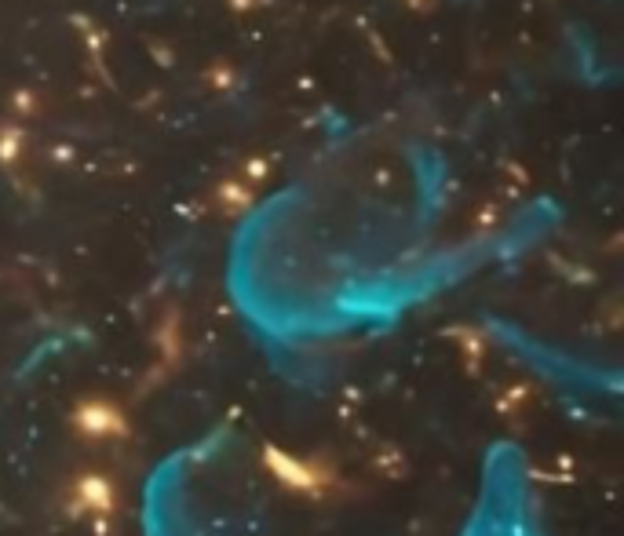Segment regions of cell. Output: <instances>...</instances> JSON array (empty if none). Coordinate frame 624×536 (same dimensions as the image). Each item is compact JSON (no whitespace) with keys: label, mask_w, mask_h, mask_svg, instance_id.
<instances>
[{"label":"cell","mask_w":624,"mask_h":536,"mask_svg":"<svg viewBox=\"0 0 624 536\" xmlns=\"http://www.w3.org/2000/svg\"><path fill=\"white\" fill-rule=\"evenodd\" d=\"M263 460H267V467H271V475L281 478V482L289 485V489H296V493H322V489L333 485V475H329V471H318V467H311V464H300V460L285 456L281 449H267Z\"/></svg>","instance_id":"obj_2"},{"label":"cell","mask_w":624,"mask_h":536,"mask_svg":"<svg viewBox=\"0 0 624 536\" xmlns=\"http://www.w3.org/2000/svg\"><path fill=\"white\" fill-rule=\"evenodd\" d=\"M73 423H77L88 438H121V434H128L125 416L117 413V409H110V405H103V402L81 405L77 416H73Z\"/></svg>","instance_id":"obj_3"},{"label":"cell","mask_w":624,"mask_h":536,"mask_svg":"<svg viewBox=\"0 0 624 536\" xmlns=\"http://www.w3.org/2000/svg\"><path fill=\"white\" fill-rule=\"evenodd\" d=\"M117 507L114 482L106 475H84L73 482L70 493V515H92V518H110Z\"/></svg>","instance_id":"obj_1"}]
</instances>
